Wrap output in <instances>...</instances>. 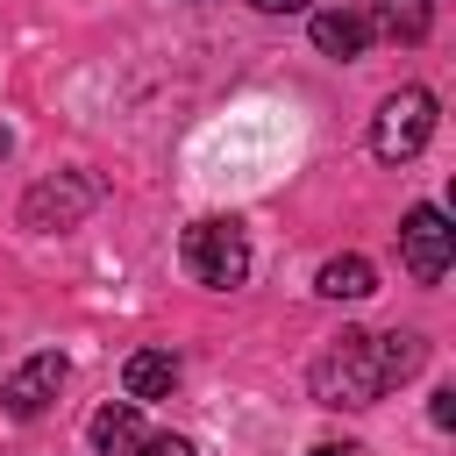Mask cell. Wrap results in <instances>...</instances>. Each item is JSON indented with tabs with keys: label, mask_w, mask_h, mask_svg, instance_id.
Listing matches in <instances>:
<instances>
[{
	"label": "cell",
	"mask_w": 456,
	"mask_h": 456,
	"mask_svg": "<svg viewBox=\"0 0 456 456\" xmlns=\"http://www.w3.org/2000/svg\"><path fill=\"white\" fill-rule=\"evenodd\" d=\"M86 442H93L100 456H128V449L142 442V413H135V399H114V406H100V413L86 420Z\"/></svg>",
	"instance_id": "10"
},
{
	"label": "cell",
	"mask_w": 456,
	"mask_h": 456,
	"mask_svg": "<svg viewBox=\"0 0 456 456\" xmlns=\"http://www.w3.org/2000/svg\"><path fill=\"white\" fill-rule=\"evenodd\" d=\"M121 385H128L135 406H142V399H171V385H178V356H171V349H135V356L121 363Z\"/></svg>",
	"instance_id": "9"
},
{
	"label": "cell",
	"mask_w": 456,
	"mask_h": 456,
	"mask_svg": "<svg viewBox=\"0 0 456 456\" xmlns=\"http://www.w3.org/2000/svg\"><path fill=\"white\" fill-rule=\"evenodd\" d=\"M399 256H406V271H413L420 285H442V278H449V256H456L449 214H442V207H413V214L399 221Z\"/></svg>",
	"instance_id": "5"
},
{
	"label": "cell",
	"mask_w": 456,
	"mask_h": 456,
	"mask_svg": "<svg viewBox=\"0 0 456 456\" xmlns=\"http://www.w3.org/2000/svg\"><path fill=\"white\" fill-rule=\"evenodd\" d=\"M314 456H363V449H349V442H321Z\"/></svg>",
	"instance_id": "15"
},
{
	"label": "cell",
	"mask_w": 456,
	"mask_h": 456,
	"mask_svg": "<svg viewBox=\"0 0 456 456\" xmlns=\"http://www.w3.org/2000/svg\"><path fill=\"white\" fill-rule=\"evenodd\" d=\"M435 135V93L428 86H399L378 114H370V157L378 164H413Z\"/></svg>",
	"instance_id": "3"
},
{
	"label": "cell",
	"mask_w": 456,
	"mask_h": 456,
	"mask_svg": "<svg viewBox=\"0 0 456 456\" xmlns=\"http://www.w3.org/2000/svg\"><path fill=\"white\" fill-rule=\"evenodd\" d=\"M7 142H14V135H7V128H0V157H7Z\"/></svg>",
	"instance_id": "16"
},
{
	"label": "cell",
	"mask_w": 456,
	"mask_h": 456,
	"mask_svg": "<svg viewBox=\"0 0 456 456\" xmlns=\"http://www.w3.org/2000/svg\"><path fill=\"white\" fill-rule=\"evenodd\" d=\"M128 456H192V442H185V435H142Z\"/></svg>",
	"instance_id": "12"
},
{
	"label": "cell",
	"mask_w": 456,
	"mask_h": 456,
	"mask_svg": "<svg viewBox=\"0 0 456 456\" xmlns=\"http://www.w3.org/2000/svg\"><path fill=\"white\" fill-rule=\"evenodd\" d=\"M314 292H321V299H370V292H378V264L356 256V249H349V256H328L321 278H314Z\"/></svg>",
	"instance_id": "11"
},
{
	"label": "cell",
	"mask_w": 456,
	"mask_h": 456,
	"mask_svg": "<svg viewBox=\"0 0 456 456\" xmlns=\"http://www.w3.org/2000/svg\"><path fill=\"white\" fill-rule=\"evenodd\" d=\"M256 14H299V7H314V0H249Z\"/></svg>",
	"instance_id": "14"
},
{
	"label": "cell",
	"mask_w": 456,
	"mask_h": 456,
	"mask_svg": "<svg viewBox=\"0 0 456 456\" xmlns=\"http://www.w3.org/2000/svg\"><path fill=\"white\" fill-rule=\"evenodd\" d=\"M64 378H71V363H64L57 349H36L28 363H14V378L0 385L7 420H36V413H50V399L64 392Z\"/></svg>",
	"instance_id": "6"
},
{
	"label": "cell",
	"mask_w": 456,
	"mask_h": 456,
	"mask_svg": "<svg viewBox=\"0 0 456 456\" xmlns=\"http://www.w3.org/2000/svg\"><path fill=\"white\" fill-rule=\"evenodd\" d=\"M178 256H185V271H192L207 292H235V285L249 278V235H242V221H221V214L192 221V228L178 235Z\"/></svg>",
	"instance_id": "2"
},
{
	"label": "cell",
	"mask_w": 456,
	"mask_h": 456,
	"mask_svg": "<svg viewBox=\"0 0 456 456\" xmlns=\"http://www.w3.org/2000/svg\"><path fill=\"white\" fill-rule=\"evenodd\" d=\"M356 14L370 28V43H428V28H435V0H363Z\"/></svg>",
	"instance_id": "7"
},
{
	"label": "cell",
	"mask_w": 456,
	"mask_h": 456,
	"mask_svg": "<svg viewBox=\"0 0 456 456\" xmlns=\"http://www.w3.org/2000/svg\"><path fill=\"white\" fill-rule=\"evenodd\" d=\"M314 50H321V57H342V64L363 57V50H370L363 14H356V7H321V14H314Z\"/></svg>",
	"instance_id": "8"
},
{
	"label": "cell",
	"mask_w": 456,
	"mask_h": 456,
	"mask_svg": "<svg viewBox=\"0 0 456 456\" xmlns=\"http://www.w3.org/2000/svg\"><path fill=\"white\" fill-rule=\"evenodd\" d=\"M100 200H107V185H100L93 171H57V178H36V185L21 192V228H36V235L78 228Z\"/></svg>",
	"instance_id": "4"
},
{
	"label": "cell",
	"mask_w": 456,
	"mask_h": 456,
	"mask_svg": "<svg viewBox=\"0 0 456 456\" xmlns=\"http://www.w3.org/2000/svg\"><path fill=\"white\" fill-rule=\"evenodd\" d=\"M420 363H428V342H420L413 328H392V335L342 328V335L314 356V399H321V406H378V399L399 392Z\"/></svg>",
	"instance_id": "1"
},
{
	"label": "cell",
	"mask_w": 456,
	"mask_h": 456,
	"mask_svg": "<svg viewBox=\"0 0 456 456\" xmlns=\"http://www.w3.org/2000/svg\"><path fill=\"white\" fill-rule=\"evenodd\" d=\"M428 420H435V428H456V385H442V392L428 399Z\"/></svg>",
	"instance_id": "13"
}]
</instances>
